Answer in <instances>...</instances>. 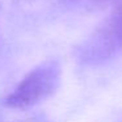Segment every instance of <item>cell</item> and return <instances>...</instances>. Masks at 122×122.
<instances>
[{
  "mask_svg": "<svg viewBox=\"0 0 122 122\" xmlns=\"http://www.w3.org/2000/svg\"><path fill=\"white\" fill-rule=\"evenodd\" d=\"M61 66L58 62H45L29 72L5 97V106L26 109L47 98L61 81Z\"/></svg>",
  "mask_w": 122,
  "mask_h": 122,
  "instance_id": "1",
  "label": "cell"
},
{
  "mask_svg": "<svg viewBox=\"0 0 122 122\" xmlns=\"http://www.w3.org/2000/svg\"><path fill=\"white\" fill-rule=\"evenodd\" d=\"M122 47V12L113 19L85 51L87 61H100Z\"/></svg>",
  "mask_w": 122,
  "mask_h": 122,
  "instance_id": "2",
  "label": "cell"
}]
</instances>
